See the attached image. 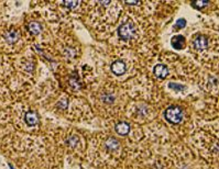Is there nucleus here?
Listing matches in <instances>:
<instances>
[{
  "label": "nucleus",
  "instance_id": "obj_1",
  "mask_svg": "<svg viewBox=\"0 0 219 169\" xmlns=\"http://www.w3.org/2000/svg\"><path fill=\"white\" fill-rule=\"evenodd\" d=\"M165 119L172 124H178L183 120V110L180 107H170L164 112Z\"/></svg>",
  "mask_w": 219,
  "mask_h": 169
},
{
  "label": "nucleus",
  "instance_id": "obj_2",
  "mask_svg": "<svg viewBox=\"0 0 219 169\" xmlns=\"http://www.w3.org/2000/svg\"><path fill=\"white\" fill-rule=\"evenodd\" d=\"M135 34V28L133 23L131 22H127L124 23L122 26H119L118 29V35L121 40H130L134 36Z\"/></svg>",
  "mask_w": 219,
  "mask_h": 169
},
{
  "label": "nucleus",
  "instance_id": "obj_3",
  "mask_svg": "<svg viewBox=\"0 0 219 169\" xmlns=\"http://www.w3.org/2000/svg\"><path fill=\"white\" fill-rule=\"evenodd\" d=\"M110 68H111V72L114 75H117V76H121L127 70L126 63L122 62V60H116V62H114L111 64V67Z\"/></svg>",
  "mask_w": 219,
  "mask_h": 169
},
{
  "label": "nucleus",
  "instance_id": "obj_4",
  "mask_svg": "<svg viewBox=\"0 0 219 169\" xmlns=\"http://www.w3.org/2000/svg\"><path fill=\"white\" fill-rule=\"evenodd\" d=\"M208 46V40L204 35H198L197 37L194 41V47L198 51H202V49H207Z\"/></svg>",
  "mask_w": 219,
  "mask_h": 169
},
{
  "label": "nucleus",
  "instance_id": "obj_5",
  "mask_svg": "<svg viewBox=\"0 0 219 169\" xmlns=\"http://www.w3.org/2000/svg\"><path fill=\"white\" fill-rule=\"evenodd\" d=\"M153 73L158 78L164 79L168 75V69L165 65H163V64H158V65H155V67H154Z\"/></svg>",
  "mask_w": 219,
  "mask_h": 169
},
{
  "label": "nucleus",
  "instance_id": "obj_6",
  "mask_svg": "<svg viewBox=\"0 0 219 169\" xmlns=\"http://www.w3.org/2000/svg\"><path fill=\"white\" fill-rule=\"evenodd\" d=\"M24 121L29 126H35L39 123V115H37L36 112L29 111L27 112L26 116H24Z\"/></svg>",
  "mask_w": 219,
  "mask_h": 169
},
{
  "label": "nucleus",
  "instance_id": "obj_7",
  "mask_svg": "<svg viewBox=\"0 0 219 169\" xmlns=\"http://www.w3.org/2000/svg\"><path fill=\"white\" fill-rule=\"evenodd\" d=\"M171 44L174 49H182L185 46V37L183 35H175L171 40Z\"/></svg>",
  "mask_w": 219,
  "mask_h": 169
},
{
  "label": "nucleus",
  "instance_id": "obj_8",
  "mask_svg": "<svg viewBox=\"0 0 219 169\" xmlns=\"http://www.w3.org/2000/svg\"><path fill=\"white\" fill-rule=\"evenodd\" d=\"M5 39H6V41H7L8 43L13 44V43H16V42L20 39V32H19L18 30H16V29L9 30L7 33H6Z\"/></svg>",
  "mask_w": 219,
  "mask_h": 169
},
{
  "label": "nucleus",
  "instance_id": "obj_9",
  "mask_svg": "<svg viewBox=\"0 0 219 169\" xmlns=\"http://www.w3.org/2000/svg\"><path fill=\"white\" fill-rule=\"evenodd\" d=\"M114 130H116L117 134L121 135V136H124V135H127L129 132H130V125L126 122H120L116 125Z\"/></svg>",
  "mask_w": 219,
  "mask_h": 169
},
{
  "label": "nucleus",
  "instance_id": "obj_10",
  "mask_svg": "<svg viewBox=\"0 0 219 169\" xmlns=\"http://www.w3.org/2000/svg\"><path fill=\"white\" fill-rule=\"evenodd\" d=\"M28 28H29V31L34 35H37L40 32H41V30H42V26H41L39 22H36V21H32V22H30Z\"/></svg>",
  "mask_w": 219,
  "mask_h": 169
},
{
  "label": "nucleus",
  "instance_id": "obj_11",
  "mask_svg": "<svg viewBox=\"0 0 219 169\" xmlns=\"http://www.w3.org/2000/svg\"><path fill=\"white\" fill-rule=\"evenodd\" d=\"M106 147L109 151H116V149L119 148V142L116 138H114V137H110L106 142Z\"/></svg>",
  "mask_w": 219,
  "mask_h": 169
},
{
  "label": "nucleus",
  "instance_id": "obj_12",
  "mask_svg": "<svg viewBox=\"0 0 219 169\" xmlns=\"http://www.w3.org/2000/svg\"><path fill=\"white\" fill-rule=\"evenodd\" d=\"M70 85H71V87L74 89V90H78V89L82 87V83H80V81H79V78H78L77 75H74L73 77H71Z\"/></svg>",
  "mask_w": 219,
  "mask_h": 169
},
{
  "label": "nucleus",
  "instance_id": "obj_13",
  "mask_svg": "<svg viewBox=\"0 0 219 169\" xmlns=\"http://www.w3.org/2000/svg\"><path fill=\"white\" fill-rule=\"evenodd\" d=\"M168 88L173 89V90H175V91H184L185 89H186V86L180 85V83H176V82H170L168 83Z\"/></svg>",
  "mask_w": 219,
  "mask_h": 169
},
{
  "label": "nucleus",
  "instance_id": "obj_14",
  "mask_svg": "<svg viewBox=\"0 0 219 169\" xmlns=\"http://www.w3.org/2000/svg\"><path fill=\"white\" fill-rule=\"evenodd\" d=\"M208 3H209V1H207V0H197V1H193V7L196 9H203Z\"/></svg>",
  "mask_w": 219,
  "mask_h": 169
},
{
  "label": "nucleus",
  "instance_id": "obj_15",
  "mask_svg": "<svg viewBox=\"0 0 219 169\" xmlns=\"http://www.w3.org/2000/svg\"><path fill=\"white\" fill-rule=\"evenodd\" d=\"M79 1H77V0H73V1H67V0H66V1H63V6L64 7H66V8H68V9H74V8H76L77 6L79 5Z\"/></svg>",
  "mask_w": 219,
  "mask_h": 169
},
{
  "label": "nucleus",
  "instance_id": "obj_16",
  "mask_svg": "<svg viewBox=\"0 0 219 169\" xmlns=\"http://www.w3.org/2000/svg\"><path fill=\"white\" fill-rule=\"evenodd\" d=\"M66 143H67V145L71 146V147H74V146L76 145L77 143H78V137L75 136V135H72V136H70L67 138Z\"/></svg>",
  "mask_w": 219,
  "mask_h": 169
},
{
  "label": "nucleus",
  "instance_id": "obj_17",
  "mask_svg": "<svg viewBox=\"0 0 219 169\" xmlns=\"http://www.w3.org/2000/svg\"><path fill=\"white\" fill-rule=\"evenodd\" d=\"M101 100H103L105 103H112V102L114 101V95H110V93H107V95H104L103 98H101Z\"/></svg>",
  "mask_w": 219,
  "mask_h": 169
},
{
  "label": "nucleus",
  "instance_id": "obj_18",
  "mask_svg": "<svg viewBox=\"0 0 219 169\" xmlns=\"http://www.w3.org/2000/svg\"><path fill=\"white\" fill-rule=\"evenodd\" d=\"M67 106H68V102L66 99H61L57 102V107L60 108V109H66Z\"/></svg>",
  "mask_w": 219,
  "mask_h": 169
},
{
  "label": "nucleus",
  "instance_id": "obj_19",
  "mask_svg": "<svg viewBox=\"0 0 219 169\" xmlns=\"http://www.w3.org/2000/svg\"><path fill=\"white\" fill-rule=\"evenodd\" d=\"M185 26H186V20H185V19H180V20H177V22L175 23V28H177V29L184 28Z\"/></svg>",
  "mask_w": 219,
  "mask_h": 169
},
{
  "label": "nucleus",
  "instance_id": "obj_20",
  "mask_svg": "<svg viewBox=\"0 0 219 169\" xmlns=\"http://www.w3.org/2000/svg\"><path fill=\"white\" fill-rule=\"evenodd\" d=\"M124 3L130 5V6H137V5H139V3H141V1H139V0H137V1H124Z\"/></svg>",
  "mask_w": 219,
  "mask_h": 169
},
{
  "label": "nucleus",
  "instance_id": "obj_21",
  "mask_svg": "<svg viewBox=\"0 0 219 169\" xmlns=\"http://www.w3.org/2000/svg\"><path fill=\"white\" fill-rule=\"evenodd\" d=\"M99 3H101L103 6H108L110 3V1H99Z\"/></svg>",
  "mask_w": 219,
  "mask_h": 169
}]
</instances>
